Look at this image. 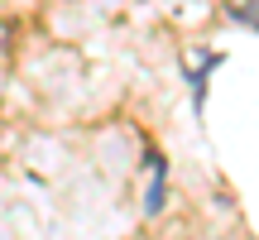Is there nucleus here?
I'll return each mask as SVG.
<instances>
[{
	"instance_id": "obj_1",
	"label": "nucleus",
	"mask_w": 259,
	"mask_h": 240,
	"mask_svg": "<svg viewBox=\"0 0 259 240\" xmlns=\"http://www.w3.org/2000/svg\"><path fill=\"white\" fill-rule=\"evenodd\" d=\"M211 67H221V53H211V48H197V67L187 63V77H192V101H197V111H202V101H206V77H211Z\"/></svg>"
},
{
	"instance_id": "obj_2",
	"label": "nucleus",
	"mask_w": 259,
	"mask_h": 240,
	"mask_svg": "<svg viewBox=\"0 0 259 240\" xmlns=\"http://www.w3.org/2000/svg\"><path fill=\"white\" fill-rule=\"evenodd\" d=\"M231 15L240 19V24H250V29H259V0H245V5H235Z\"/></svg>"
}]
</instances>
